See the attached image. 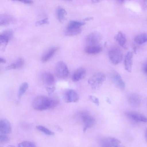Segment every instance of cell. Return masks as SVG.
Wrapping results in <instances>:
<instances>
[{
    "label": "cell",
    "instance_id": "cell-1",
    "mask_svg": "<svg viewBox=\"0 0 147 147\" xmlns=\"http://www.w3.org/2000/svg\"><path fill=\"white\" fill-rule=\"evenodd\" d=\"M58 104L57 101L51 98L44 96H38L33 100L32 106L36 110L42 111L55 107Z\"/></svg>",
    "mask_w": 147,
    "mask_h": 147
},
{
    "label": "cell",
    "instance_id": "cell-2",
    "mask_svg": "<svg viewBox=\"0 0 147 147\" xmlns=\"http://www.w3.org/2000/svg\"><path fill=\"white\" fill-rule=\"evenodd\" d=\"M85 24V23L84 22L70 21L65 30V34L66 36H72L80 34L82 31L81 27Z\"/></svg>",
    "mask_w": 147,
    "mask_h": 147
},
{
    "label": "cell",
    "instance_id": "cell-3",
    "mask_svg": "<svg viewBox=\"0 0 147 147\" xmlns=\"http://www.w3.org/2000/svg\"><path fill=\"white\" fill-rule=\"evenodd\" d=\"M105 79L106 76L104 74L98 72L89 78L88 82L93 90H97L101 87Z\"/></svg>",
    "mask_w": 147,
    "mask_h": 147
},
{
    "label": "cell",
    "instance_id": "cell-4",
    "mask_svg": "<svg viewBox=\"0 0 147 147\" xmlns=\"http://www.w3.org/2000/svg\"><path fill=\"white\" fill-rule=\"evenodd\" d=\"M108 55L111 62L114 65L119 63L123 58L122 51L119 48L117 47L111 48L109 51Z\"/></svg>",
    "mask_w": 147,
    "mask_h": 147
},
{
    "label": "cell",
    "instance_id": "cell-5",
    "mask_svg": "<svg viewBox=\"0 0 147 147\" xmlns=\"http://www.w3.org/2000/svg\"><path fill=\"white\" fill-rule=\"evenodd\" d=\"M55 72L57 76L60 79H65L69 74V71L66 65L62 61L58 62L55 66Z\"/></svg>",
    "mask_w": 147,
    "mask_h": 147
},
{
    "label": "cell",
    "instance_id": "cell-6",
    "mask_svg": "<svg viewBox=\"0 0 147 147\" xmlns=\"http://www.w3.org/2000/svg\"><path fill=\"white\" fill-rule=\"evenodd\" d=\"M81 117L84 124L83 131L85 133L87 129L94 125L95 119L94 117L86 112L83 113L81 114Z\"/></svg>",
    "mask_w": 147,
    "mask_h": 147
},
{
    "label": "cell",
    "instance_id": "cell-7",
    "mask_svg": "<svg viewBox=\"0 0 147 147\" xmlns=\"http://www.w3.org/2000/svg\"><path fill=\"white\" fill-rule=\"evenodd\" d=\"M121 143L120 141L116 138L108 137L102 139L100 144L102 147H117L119 146Z\"/></svg>",
    "mask_w": 147,
    "mask_h": 147
},
{
    "label": "cell",
    "instance_id": "cell-8",
    "mask_svg": "<svg viewBox=\"0 0 147 147\" xmlns=\"http://www.w3.org/2000/svg\"><path fill=\"white\" fill-rule=\"evenodd\" d=\"M65 101L67 103L75 102L79 99V96L75 90L69 89L66 90L64 95Z\"/></svg>",
    "mask_w": 147,
    "mask_h": 147
},
{
    "label": "cell",
    "instance_id": "cell-9",
    "mask_svg": "<svg viewBox=\"0 0 147 147\" xmlns=\"http://www.w3.org/2000/svg\"><path fill=\"white\" fill-rule=\"evenodd\" d=\"M111 79L114 84L121 90L125 89V85L120 74L117 71H113L111 74Z\"/></svg>",
    "mask_w": 147,
    "mask_h": 147
},
{
    "label": "cell",
    "instance_id": "cell-10",
    "mask_svg": "<svg viewBox=\"0 0 147 147\" xmlns=\"http://www.w3.org/2000/svg\"><path fill=\"white\" fill-rule=\"evenodd\" d=\"M101 38L100 35L97 32H93L86 36V40L90 45H97Z\"/></svg>",
    "mask_w": 147,
    "mask_h": 147
},
{
    "label": "cell",
    "instance_id": "cell-11",
    "mask_svg": "<svg viewBox=\"0 0 147 147\" xmlns=\"http://www.w3.org/2000/svg\"><path fill=\"white\" fill-rule=\"evenodd\" d=\"M11 127L9 122L5 119L0 120V133L7 134L11 133Z\"/></svg>",
    "mask_w": 147,
    "mask_h": 147
},
{
    "label": "cell",
    "instance_id": "cell-12",
    "mask_svg": "<svg viewBox=\"0 0 147 147\" xmlns=\"http://www.w3.org/2000/svg\"><path fill=\"white\" fill-rule=\"evenodd\" d=\"M125 114L128 117L135 121L144 123L147 122L146 117L140 113L129 111L126 113Z\"/></svg>",
    "mask_w": 147,
    "mask_h": 147
},
{
    "label": "cell",
    "instance_id": "cell-13",
    "mask_svg": "<svg viewBox=\"0 0 147 147\" xmlns=\"http://www.w3.org/2000/svg\"><path fill=\"white\" fill-rule=\"evenodd\" d=\"M86 74L85 68L80 67L77 69L72 76V80L74 82L78 81L84 78Z\"/></svg>",
    "mask_w": 147,
    "mask_h": 147
},
{
    "label": "cell",
    "instance_id": "cell-14",
    "mask_svg": "<svg viewBox=\"0 0 147 147\" xmlns=\"http://www.w3.org/2000/svg\"><path fill=\"white\" fill-rule=\"evenodd\" d=\"M115 40L119 44L125 49L127 48V40L125 34L122 32L119 31L115 36Z\"/></svg>",
    "mask_w": 147,
    "mask_h": 147
},
{
    "label": "cell",
    "instance_id": "cell-15",
    "mask_svg": "<svg viewBox=\"0 0 147 147\" xmlns=\"http://www.w3.org/2000/svg\"><path fill=\"white\" fill-rule=\"evenodd\" d=\"M133 53L131 51L128 52L125 56L124 64L125 69L128 72H131V70L132 64Z\"/></svg>",
    "mask_w": 147,
    "mask_h": 147
},
{
    "label": "cell",
    "instance_id": "cell-16",
    "mask_svg": "<svg viewBox=\"0 0 147 147\" xmlns=\"http://www.w3.org/2000/svg\"><path fill=\"white\" fill-rule=\"evenodd\" d=\"M102 47L97 45H89L84 49V51L87 53L94 54L98 53L102 51Z\"/></svg>",
    "mask_w": 147,
    "mask_h": 147
},
{
    "label": "cell",
    "instance_id": "cell-17",
    "mask_svg": "<svg viewBox=\"0 0 147 147\" xmlns=\"http://www.w3.org/2000/svg\"><path fill=\"white\" fill-rule=\"evenodd\" d=\"M24 63V59L22 58H20L18 59L15 62L7 66L5 69L7 70L20 69L23 67Z\"/></svg>",
    "mask_w": 147,
    "mask_h": 147
},
{
    "label": "cell",
    "instance_id": "cell-18",
    "mask_svg": "<svg viewBox=\"0 0 147 147\" xmlns=\"http://www.w3.org/2000/svg\"><path fill=\"white\" fill-rule=\"evenodd\" d=\"M67 14L66 10L63 8L59 7L56 9L55 15L57 18L61 23L63 22L65 20V17Z\"/></svg>",
    "mask_w": 147,
    "mask_h": 147
},
{
    "label": "cell",
    "instance_id": "cell-19",
    "mask_svg": "<svg viewBox=\"0 0 147 147\" xmlns=\"http://www.w3.org/2000/svg\"><path fill=\"white\" fill-rule=\"evenodd\" d=\"M13 18L7 14H0V26L7 24L13 21Z\"/></svg>",
    "mask_w": 147,
    "mask_h": 147
},
{
    "label": "cell",
    "instance_id": "cell-20",
    "mask_svg": "<svg viewBox=\"0 0 147 147\" xmlns=\"http://www.w3.org/2000/svg\"><path fill=\"white\" fill-rule=\"evenodd\" d=\"M57 50L55 47H52L49 49L42 57L41 60L43 62L48 61L54 55Z\"/></svg>",
    "mask_w": 147,
    "mask_h": 147
},
{
    "label": "cell",
    "instance_id": "cell-21",
    "mask_svg": "<svg viewBox=\"0 0 147 147\" xmlns=\"http://www.w3.org/2000/svg\"><path fill=\"white\" fill-rule=\"evenodd\" d=\"M128 100L129 103L134 106H138L140 104V98L135 94H130L128 96Z\"/></svg>",
    "mask_w": 147,
    "mask_h": 147
},
{
    "label": "cell",
    "instance_id": "cell-22",
    "mask_svg": "<svg viewBox=\"0 0 147 147\" xmlns=\"http://www.w3.org/2000/svg\"><path fill=\"white\" fill-rule=\"evenodd\" d=\"M147 40V35L145 33L138 34L134 38L135 42L139 45H142L145 43Z\"/></svg>",
    "mask_w": 147,
    "mask_h": 147
},
{
    "label": "cell",
    "instance_id": "cell-23",
    "mask_svg": "<svg viewBox=\"0 0 147 147\" xmlns=\"http://www.w3.org/2000/svg\"><path fill=\"white\" fill-rule=\"evenodd\" d=\"M44 79L46 83L49 85L53 84L55 81L53 75L51 73L47 72L43 74Z\"/></svg>",
    "mask_w": 147,
    "mask_h": 147
},
{
    "label": "cell",
    "instance_id": "cell-24",
    "mask_svg": "<svg viewBox=\"0 0 147 147\" xmlns=\"http://www.w3.org/2000/svg\"><path fill=\"white\" fill-rule=\"evenodd\" d=\"M9 40L6 37L1 34H0V51H5Z\"/></svg>",
    "mask_w": 147,
    "mask_h": 147
},
{
    "label": "cell",
    "instance_id": "cell-25",
    "mask_svg": "<svg viewBox=\"0 0 147 147\" xmlns=\"http://www.w3.org/2000/svg\"><path fill=\"white\" fill-rule=\"evenodd\" d=\"M28 87V83L26 82L22 83L20 86L18 92V96L19 99L20 98L25 92Z\"/></svg>",
    "mask_w": 147,
    "mask_h": 147
},
{
    "label": "cell",
    "instance_id": "cell-26",
    "mask_svg": "<svg viewBox=\"0 0 147 147\" xmlns=\"http://www.w3.org/2000/svg\"><path fill=\"white\" fill-rule=\"evenodd\" d=\"M36 128L38 130L43 132L47 135H53L54 134L53 132L43 126L38 125L36 126Z\"/></svg>",
    "mask_w": 147,
    "mask_h": 147
},
{
    "label": "cell",
    "instance_id": "cell-27",
    "mask_svg": "<svg viewBox=\"0 0 147 147\" xmlns=\"http://www.w3.org/2000/svg\"><path fill=\"white\" fill-rule=\"evenodd\" d=\"M18 146L19 147H35L36 146L35 144L33 142L28 141H24L19 143Z\"/></svg>",
    "mask_w": 147,
    "mask_h": 147
},
{
    "label": "cell",
    "instance_id": "cell-28",
    "mask_svg": "<svg viewBox=\"0 0 147 147\" xmlns=\"http://www.w3.org/2000/svg\"><path fill=\"white\" fill-rule=\"evenodd\" d=\"M13 32L10 30H6L3 31L1 34L7 38L9 40L11 39L13 36Z\"/></svg>",
    "mask_w": 147,
    "mask_h": 147
},
{
    "label": "cell",
    "instance_id": "cell-29",
    "mask_svg": "<svg viewBox=\"0 0 147 147\" xmlns=\"http://www.w3.org/2000/svg\"><path fill=\"white\" fill-rule=\"evenodd\" d=\"M9 140V137L7 135L0 133V143L4 144L8 142Z\"/></svg>",
    "mask_w": 147,
    "mask_h": 147
},
{
    "label": "cell",
    "instance_id": "cell-30",
    "mask_svg": "<svg viewBox=\"0 0 147 147\" xmlns=\"http://www.w3.org/2000/svg\"><path fill=\"white\" fill-rule=\"evenodd\" d=\"M49 23L48 18H46L43 20L36 22L35 23V25L38 26L45 24H48Z\"/></svg>",
    "mask_w": 147,
    "mask_h": 147
},
{
    "label": "cell",
    "instance_id": "cell-31",
    "mask_svg": "<svg viewBox=\"0 0 147 147\" xmlns=\"http://www.w3.org/2000/svg\"><path fill=\"white\" fill-rule=\"evenodd\" d=\"M90 99L96 105L98 106L99 105V101L98 99L95 96L92 95L89 96Z\"/></svg>",
    "mask_w": 147,
    "mask_h": 147
},
{
    "label": "cell",
    "instance_id": "cell-32",
    "mask_svg": "<svg viewBox=\"0 0 147 147\" xmlns=\"http://www.w3.org/2000/svg\"><path fill=\"white\" fill-rule=\"evenodd\" d=\"M14 1H18L27 4H31L33 3L32 0H11Z\"/></svg>",
    "mask_w": 147,
    "mask_h": 147
},
{
    "label": "cell",
    "instance_id": "cell-33",
    "mask_svg": "<svg viewBox=\"0 0 147 147\" xmlns=\"http://www.w3.org/2000/svg\"><path fill=\"white\" fill-rule=\"evenodd\" d=\"M46 89L48 92V94L50 95L54 91L55 89V88L54 86L51 87H46Z\"/></svg>",
    "mask_w": 147,
    "mask_h": 147
},
{
    "label": "cell",
    "instance_id": "cell-34",
    "mask_svg": "<svg viewBox=\"0 0 147 147\" xmlns=\"http://www.w3.org/2000/svg\"><path fill=\"white\" fill-rule=\"evenodd\" d=\"M147 63H145L143 65L142 67V70L143 72L145 74H146L147 71Z\"/></svg>",
    "mask_w": 147,
    "mask_h": 147
},
{
    "label": "cell",
    "instance_id": "cell-35",
    "mask_svg": "<svg viewBox=\"0 0 147 147\" xmlns=\"http://www.w3.org/2000/svg\"><path fill=\"white\" fill-rule=\"evenodd\" d=\"M6 62L5 60L1 57H0V63H5Z\"/></svg>",
    "mask_w": 147,
    "mask_h": 147
},
{
    "label": "cell",
    "instance_id": "cell-36",
    "mask_svg": "<svg viewBox=\"0 0 147 147\" xmlns=\"http://www.w3.org/2000/svg\"><path fill=\"white\" fill-rule=\"evenodd\" d=\"M92 19H93V18L92 17H88V18H85L84 20V21H87L90 20H92Z\"/></svg>",
    "mask_w": 147,
    "mask_h": 147
},
{
    "label": "cell",
    "instance_id": "cell-37",
    "mask_svg": "<svg viewBox=\"0 0 147 147\" xmlns=\"http://www.w3.org/2000/svg\"><path fill=\"white\" fill-rule=\"evenodd\" d=\"M117 2L120 3H122L128 0H115Z\"/></svg>",
    "mask_w": 147,
    "mask_h": 147
},
{
    "label": "cell",
    "instance_id": "cell-38",
    "mask_svg": "<svg viewBox=\"0 0 147 147\" xmlns=\"http://www.w3.org/2000/svg\"><path fill=\"white\" fill-rule=\"evenodd\" d=\"M94 3L98 2L102 0H91Z\"/></svg>",
    "mask_w": 147,
    "mask_h": 147
},
{
    "label": "cell",
    "instance_id": "cell-39",
    "mask_svg": "<svg viewBox=\"0 0 147 147\" xmlns=\"http://www.w3.org/2000/svg\"><path fill=\"white\" fill-rule=\"evenodd\" d=\"M107 102L110 104L111 103V101H110V100L109 99V98H107Z\"/></svg>",
    "mask_w": 147,
    "mask_h": 147
},
{
    "label": "cell",
    "instance_id": "cell-40",
    "mask_svg": "<svg viewBox=\"0 0 147 147\" xmlns=\"http://www.w3.org/2000/svg\"><path fill=\"white\" fill-rule=\"evenodd\" d=\"M145 136H146V138H147V137H146V136H147V135H146V134H147V132H146H146H145Z\"/></svg>",
    "mask_w": 147,
    "mask_h": 147
},
{
    "label": "cell",
    "instance_id": "cell-41",
    "mask_svg": "<svg viewBox=\"0 0 147 147\" xmlns=\"http://www.w3.org/2000/svg\"><path fill=\"white\" fill-rule=\"evenodd\" d=\"M65 0L67 1H71L72 0Z\"/></svg>",
    "mask_w": 147,
    "mask_h": 147
}]
</instances>
